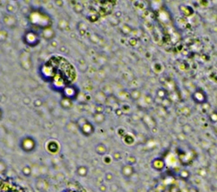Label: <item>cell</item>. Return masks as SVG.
Instances as JSON below:
<instances>
[{"label":"cell","instance_id":"6da1fadb","mask_svg":"<svg viewBox=\"0 0 217 192\" xmlns=\"http://www.w3.org/2000/svg\"><path fill=\"white\" fill-rule=\"evenodd\" d=\"M0 192H25L22 187L10 180L0 178Z\"/></svg>","mask_w":217,"mask_h":192},{"label":"cell","instance_id":"7a4b0ae2","mask_svg":"<svg viewBox=\"0 0 217 192\" xmlns=\"http://www.w3.org/2000/svg\"><path fill=\"white\" fill-rule=\"evenodd\" d=\"M24 43L27 45H29L31 47H34L37 44H38L40 40L39 36H38V35L36 33L35 31H27L26 33H25V35H24Z\"/></svg>","mask_w":217,"mask_h":192},{"label":"cell","instance_id":"3957f363","mask_svg":"<svg viewBox=\"0 0 217 192\" xmlns=\"http://www.w3.org/2000/svg\"><path fill=\"white\" fill-rule=\"evenodd\" d=\"M21 148L25 152H33L36 148V141L31 137H25L21 141Z\"/></svg>","mask_w":217,"mask_h":192},{"label":"cell","instance_id":"277c9868","mask_svg":"<svg viewBox=\"0 0 217 192\" xmlns=\"http://www.w3.org/2000/svg\"><path fill=\"white\" fill-rule=\"evenodd\" d=\"M81 131L83 132V134L85 136H89L94 132V127L89 122V121H84V123L80 127Z\"/></svg>","mask_w":217,"mask_h":192},{"label":"cell","instance_id":"5b68a950","mask_svg":"<svg viewBox=\"0 0 217 192\" xmlns=\"http://www.w3.org/2000/svg\"><path fill=\"white\" fill-rule=\"evenodd\" d=\"M63 94H64V96L65 98L69 99V100H71V99H74L76 97V94H77V90L76 89V87H72V86H70V87H65L63 88Z\"/></svg>","mask_w":217,"mask_h":192},{"label":"cell","instance_id":"8992f818","mask_svg":"<svg viewBox=\"0 0 217 192\" xmlns=\"http://www.w3.org/2000/svg\"><path fill=\"white\" fill-rule=\"evenodd\" d=\"M134 173V169L132 166L130 165H124L123 168H122V174L124 175L125 177H129L131 175Z\"/></svg>","mask_w":217,"mask_h":192},{"label":"cell","instance_id":"52a82bcc","mask_svg":"<svg viewBox=\"0 0 217 192\" xmlns=\"http://www.w3.org/2000/svg\"><path fill=\"white\" fill-rule=\"evenodd\" d=\"M47 150L49 151L51 153H57L58 152V150H59V147H58V143L55 142V141H50L47 144Z\"/></svg>","mask_w":217,"mask_h":192},{"label":"cell","instance_id":"ba28073f","mask_svg":"<svg viewBox=\"0 0 217 192\" xmlns=\"http://www.w3.org/2000/svg\"><path fill=\"white\" fill-rule=\"evenodd\" d=\"M50 34L54 33V31L51 29V27H48V28H45V29H44V30H43L42 35H43V37L45 38L46 40L52 39V37H53L54 35H50Z\"/></svg>","mask_w":217,"mask_h":192},{"label":"cell","instance_id":"9c48e42d","mask_svg":"<svg viewBox=\"0 0 217 192\" xmlns=\"http://www.w3.org/2000/svg\"><path fill=\"white\" fill-rule=\"evenodd\" d=\"M96 151H97V152H98V154H100V155H104V154L107 152V148L104 144H99L97 145Z\"/></svg>","mask_w":217,"mask_h":192},{"label":"cell","instance_id":"30bf717a","mask_svg":"<svg viewBox=\"0 0 217 192\" xmlns=\"http://www.w3.org/2000/svg\"><path fill=\"white\" fill-rule=\"evenodd\" d=\"M88 173V169L85 166H80L77 168V174L81 177H85Z\"/></svg>","mask_w":217,"mask_h":192},{"label":"cell","instance_id":"8fae6325","mask_svg":"<svg viewBox=\"0 0 217 192\" xmlns=\"http://www.w3.org/2000/svg\"><path fill=\"white\" fill-rule=\"evenodd\" d=\"M22 172L25 175V176H29V175L31 174V168L28 167V166H25L22 170Z\"/></svg>","mask_w":217,"mask_h":192},{"label":"cell","instance_id":"7c38bea8","mask_svg":"<svg viewBox=\"0 0 217 192\" xmlns=\"http://www.w3.org/2000/svg\"><path fill=\"white\" fill-rule=\"evenodd\" d=\"M63 192H77V191L73 190H64V191H63Z\"/></svg>","mask_w":217,"mask_h":192},{"label":"cell","instance_id":"4fadbf2b","mask_svg":"<svg viewBox=\"0 0 217 192\" xmlns=\"http://www.w3.org/2000/svg\"><path fill=\"white\" fill-rule=\"evenodd\" d=\"M2 118V111H1V109H0V119Z\"/></svg>","mask_w":217,"mask_h":192}]
</instances>
